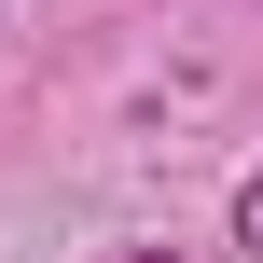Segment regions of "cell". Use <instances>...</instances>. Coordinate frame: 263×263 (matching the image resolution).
<instances>
[{"label":"cell","mask_w":263,"mask_h":263,"mask_svg":"<svg viewBox=\"0 0 263 263\" xmlns=\"http://www.w3.org/2000/svg\"><path fill=\"white\" fill-rule=\"evenodd\" d=\"M236 236H250V263H263V180H250V194H236Z\"/></svg>","instance_id":"1"},{"label":"cell","mask_w":263,"mask_h":263,"mask_svg":"<svg viewBox=\"0 0 263 263\" xmlns=\"http://www.w3.org/2000/svg\"><path fill=\"white\" fill-rule=\"evenodd\" d=\"M125 263H166V250H125Z\"/></svg>","instance_id":"2"}]
</instances>
